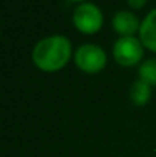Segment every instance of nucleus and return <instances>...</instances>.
<instances>
[{
    "label": "nucleus",
    "instance_id": "8",
    "mask_svg": "<svg viewBox=\"0 0 156 157\" xmlns=\"http://www.w3.org/2000/svg\"><path fill=\"white\" fill-rule=\"evenodd\" d=\"M138 79L147 82L149 86H156V58L144 59L138 67Z\"/></svg>",
    "mask_w": 156,
    "mask_h": 157
},
{
    "label": "nucleus",
    "instance_id": "5",
    "mask_svg": "<svg viewBox=\"0 0 156 157\" xmlns=\"http://www.w3.org/2000/svg\"><path fill=\"white\" fill-rule=\"evenodd\" d=\"M112 28L119 37H136L141 29V20L132 11H116L112 17Z\"/></svg>",
    "mask_w": 156,
    "mask_h": 157
},
{
    "label": "nucleus",
    "instance_id": "10",
    "mask_svg": "<svg viewBox=\"0 0 156 157\" xmlns=\"http://www.w3.org/2000/svg\"><path fill=\"white\" fill-rule=\"evenodd\" d=\"M67 2H72V3H84V2H87V0H67Z\"/></svg>",
    "mask_w": 156,
    "mask_h": 157
},
{
    "label": "nucleus",
    "instance_id": "6",
    "mask_svg": "<svg viewBox=\"0 0 156 157\" xmlns=\"http://www.w3.org/2000/svg\"><path fill=\"white\" fill-rule=\"evenodd\" d=\"M138 37L147 51L156 53V8H153L141 20V29Z\"/></svg>",
    "mask_w": 156,
    "mask_h": 157
},
{
    "label": "nucleus",
    "instance_id": "4",
    "mask_svg": "<svg viewBox=\"0 0 156 157\" xmlns=\"http://www.w3.org/2000/svg\"><path fill=\"white\" fill-rule=\"evenodd\" d=\"M144 44L139 37H119L112 48L113 59L122 67H133L142 63Z\"/></svg>",
    "mask_w": 156,
    "mask_h": 157
},
{
    "label": "nucleus",
    "instance_id": "1",
    "mask_svg": "<svg viewBox=\"0 0 156 157\" xmlns=\"http://www.w3.org/2000/svg\"><path fill=\"white\" fill-rule=\"evenodd\" d=\"M72 56L74 51L70 40L60 34L43 37L35 43L31 52L34 66L46 73H54L64 69Z\"/></svg>",
    "mask_w": 156,
    "mask_h": 157
},
{
    "label": "nucleus",
    "instance_id": "9",
    "mask_svg": "<svg viewBox=\"0 0 156 157\" xmlns=\"http://www.w3.org/2000/svg\"><path fill=\"white\" fill-rule=\"evenodd\" d=\"M146 3H147V0H127V5H129L132 9H135V11L142 9V8L146 6Z\"/></svg>",
    "mask_w": 156,
    "mask_h": 157
},
{
    "label": "nucleus",
    "instance_id": "7",
    "mask_svg": "<svg viewBox=\"0 0 156 157\" xmlns=\"http://www.w3.org/2000/svg\"><path fill=\"white\" fill-rule=\"evenodd\" d=\"M129 98L130 102L135 107H144L149 104L150 98H152V86H149L147 82L136 79L129 90Z\"/></svg>",
    "mask_w": 156,
    "mask_h": 157
},
{
    "label": "nucleus",
    "instance_id": "3",
    "mask_svg": "<svg viewBox=\"0 0 156 157\" xmlns=\"http://www.w3.org/2000/svg\"><path fill=\"white\" fill-rule=\"evenodd\" d=\"M75 66L89 75L100 73L107 64V53L101 46L95 43H84L74 52Z\"/></svg>",
    "mask_w": 156,
    "mask_h": 157
},
{
    "label": "nucleus",
    "instance_id": "2",
    "mask_svg": "<svg viewBox=\"0 0 156 157\" xmlns=\"http://www.w3.org/2000/svg\"><path fill=\"white\" fill-rule=\"evenodd\" d=\"M72 23L78 32L84 35H94L101 31L104 25L103 11L95 3H90V2L80 3L74 9Z\"/></svg>",
    "mask_w": 156,
    "mask_h": 157
}]
</instances>
